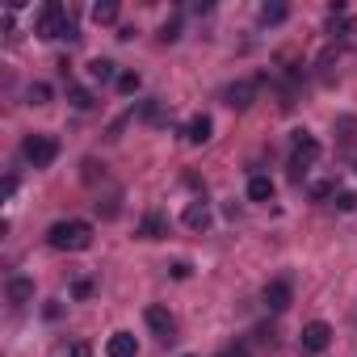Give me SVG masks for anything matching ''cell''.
I'll use <instances>...</instances> for the list:
<instances>
[{"label": "cell", "instance_id": "obj_1", "mask_svg": "<svg viewBox=\"0 0 357 357\" xmlns=\"http://www.w3.org/2000/svg\"><path fill=\"white\" fill-rule=\"evenodd\" d=\"M47 244L55 252H84L93 244V223H84V219H59L47 231Z\"/></svg>", "mask_w": 357, "mask_h": 357}, {"label": "cell", "instance_id": "obj_2", "mask_svg": "<svg viewBox=\"0 0 357 357\" xmlns=\"http://www.w3.org/2000/svg\"><path fill=\"white\" fill-rule=\"evenodd\" d=\"M34 34L38 38H63V34H76L72 30V22H68V9L59 5V0H47V5L38 9V22H34Z\"/></svg>", "mask_w": 357, "mask_h": 357}, {"label": "cell", "instance_id": "obj_3", "mask_svg": "<svg viewBox=\"0 0 357 357\" xmlns=\"http://www.w3.org/2000/svg\"><path fill=\"white\" fill-rule=\"evenodd\" d=\"M319 160V143L307 135V130H294L290 135V172H294V181H303L307 168Z\"/></svg>", "mask_w": 357, "mask_h": 357}, {"label": "cell", "instance_id": "obj_4", "mask_svg": "<svg viewBox=\"0 0 357 357\" xmlns=\"http://www.w3.org/2000/svg\"><path fill=\"white\" fill-rule=\"evenodd\" d=\"M22 155H26L34 168H47V164H55V155H59V139H55V135H26Z\"/></svg>", "mask_w": 357, "mask_h": 357}, {"label": "cell", "instance_id": "obj_5", "mask_svg": "<svg viewBox=\"0 0 357 357\" xmlns=\"http://www.w3.org/2000/svg\"><path fill=\"white\" fill-rule=\"evenodd\" d=\"M257 84H261V80H236V84L223 89V101H227L231 109H248V105L257 101Z\"/></svg>", "mask_w": 357, "mask_h": 357}, {"label": "cell", "instance_id": "obj_6", "mask_svg": "<svg viewBox=\"0 0 357 357\" xmlns=\"http://www.w3.org/2000/svg\"><path fill=\"white\" fill-rule=\"evenodd\" d=\"M328 344H332V328H328L324 319H311V324L303 328V349H307V353H324Z\"/></svg>", "mask_w": 357, "mask_h": 357}, {"label": "cell", "instance_id": "obj_7", "mask_svg": "<svg viewBox=\"0 0 357 357\" xmlns=\"http://www.w3.org/2000/svg\"><path fill=\"white\" fill-rule=\"evenodd\" d=\"M143 319H147V328H151L160 340H172V332H176V319H172L164 307H147V311H143Z\"/></svg>", "mask_w": 357, "mask_h": 357}, {"label": "cell", "instance_id": "obj_8", "mask_svg": "<svg viewBox=\"0 0 357 357\" xmlns=\"http://www.w3.org/2000/svg\"><path fill=\"white\" fill-rule=\"evenodd\" d=\"M211 130H215V122H211L206 114H194V118L185 122V130H181V135H185V143H194V147H198V143H206V139H211Z\"/></svg>", "mask_w": 357, "mask_h": 357}, {"label": "cell", "instance_id": "obj_9", "mask_svg": "<svg viewBox=\"0 0 357 357\" xmlns=\"http://www.w3.org/2000/svg\"><path fill=\"white\" fill-rule=\"evenodd\" d=\"M181 223H185L190 231H206V227H211V206H206L202 198H198V202H190V206H185V215H181Z\"/></svg>", "mask_w": 357, "mask_h": 357}, {"label": "cell", "instance_id": "obj_10", "mask_svg": "<svg viewBox=\"0 0 357 357\" xmlns=\"http://www.w3.org/2000/svg\"><path fill=\"white\" fill-rule=\"evenodd\" d=\"M139 236H143V240H164V236H168V219H164V211H147L143 223H139Z\"/></svg>", "mask_w": 357, "mask_h": 357}, {"label": "cell", "instance_id": "obj_11", "mask_svg": "<svg viewBox=\"0 0 357 357\" xmlns=\"http://www.w3.org/2000/svg\"><path fill=\"white\" fill-rule=\"evenodd\" d=\"M265 307H269V311H286V307H290V282H286V278H278V282L265 286Z\"/></svg>", "mask_w": 357, "mask_h": 357}, {"label": "cell", "instance_id": "obj_12", "mask_svg": "<svg viewBox=\"0 0 357 357\" xmlns=\"http://www.w3.org/2000/svg\"><path fill=\"white\" fill-rule=\"evenodd\" d=\"M135 353H139V344H135L130 332H114L105 340V357H135Z\"/></svg>", "mask_w": 357, "mask_h": 357}, {"label": "cell", "instance_id": "obj_13", "mask_svg": "<svg viewBox=\"0 0 357 357\" xmlns=\"http://www.w3.org/2000/svg\"><path fill=\"white\" fill-rule=\"evenodd\" d=\"M261 26H282L286 17H290V5H286V0H269V5H261Z\"/></svg>", "mask_w": 357, "mask_h": 357}, {"label": "cell", "instance_id": "obj_14", "mask_svg": "<svg viewBox=\"0 0 357 357\" xmlns=\"http://www.w3.org/2000/svg\"><path fill=\"white\" fill-rule=\"evenodd\" d=\"M89 76H93L97 84H109V80H118L122 72H118V63H109V59H93V63H89Z\"/></svg>", "mask_w": 357, "mask_h": 357}, {"label": "cell", "instance_id": "obj_15", "mask_svg": "<svg viewBox=\"0 0 357 357\" xmlns=\"http://www.w3.org/2000/svg\"><path fill=\"white\" fill-rule=\"evenodd\" d=\"M30 298H34V282H30V278H9V303L22 307V303H30Z\"/></svg>", "mask_w": 357, "mask_h": 357}, {"label": "cell", "instance_id": "obj_16", "mask_svg": "<svg viewBox=\"0 0 357 357\" xmlns=\"http://www.w3.org/2000/svg\"><path fill=\"white\" fill-rule=\"evenodd\" d=\"M273 198V181H269V176H252V181H248V202H269Z\"/></svg>", "mask_w": 357, "mask_h": 357}, {"label": "cell", "instance_id": "obj_17", "mask_svg": "<svg viewBox=\"0 0 357 357\" xmlns=\"http://www.w3.org/2000/svg\"><path fill=\"white\" fill-rule=\"evenodd\" d=\"M93 22L97 26H114L118 22V0H97V5H93Z\"/></svg>", "mask_w": 357, "mask_h": 357}, {"label": "cell", "instance_id": "obj_18", "mask_svg": "<svg viewBox=\"0 0 357 357\" xmlns=\"http://www.w3.org/2000/svg\"><path fill=\"white\" fill-rule=\"evenodd\" d=\"M336 59H340V43H336V47H328V51L315 59V68H319V80H332V63H336Z\"/></svg>", "mask_w": 357, "mask_h": 357}, {"label": "cell", "instance_id": "obj_19", "mask_svg": "<svg viewBox=\"0 0 357 357\" xmlns=\"http://www.w3.org/2000/svg\"><path fill=\"white\" fill-rule=\"evenodd\" d=\"M68 101H72L76 109H89V105H93V93L80 89V84H68Z\"/></svg>", "mask_w": 357, "mask_h": 357}, {"label": "cell", "instance_id": "obj_20", "mask_svg": "<svg viewBox=\"0 0 357 357\" xmlns=\"http://www.w3.org/2000/svg\"><path fill=\"white\" fill-rule=\"evenodd\" d=\"M118 93H126V97L139 93V72H122V76H118Z\"/></svg>", "mask_w": 357, "mask_h": 357}, {"label": "cell", "instance_id": "obj_21", "mask_svg": "<svg viewBox=\"0 0 357 357\" xmlns=\"http://www.w3.org/2000/svg\"><path fill=\"white\" fill-rule=\"evenodd\" d=\"M26 97H30L34 105H47V101H51V89H47L43 80H38V84H30V89H26Z\"/></svg>", "mask_w": 357, "mask_h": 357}, {"label": "cell", "instance_id": "obj_22", "mask_svg": "<svg viewBox=\"0 0 357 357\" xmlns=\"http://www.w3.org/2000/svg\"><path fill=\"white\" fill-rule=\"evenodd\" d=\"M332 194H336V185H332V181H315V185H311V198H319V202H324V198H332Z\"/></svg>", "mask_w": 357, "mask_h": 357}, {"label": "cell", "instance_id": "obj_23", "mask_svg": "<svg viewBox=\"0 0 357 357\" xmlns=\"http://www.w3.org/2000/svg\"><path fill=\"white\" fill-rule=\"evenodd\" d=\"M336 206H340V211H357V194H353V190H340V194H336Z\"/></svg>", "mask_w": 357, "mask_h": 357}, {"label": "cell", "instance_id": "obj_24", "mask_svg": "<svg viewBox=\"0 0 357 357\" xmlns=\"http://www.w3.org/2000/svg\"><path fill=\"white\" fill-rule=\"evenodd\" d=\"M160 38H164V43H176V38H181V22L172 17V22H168V26L160 30Z\"/></svg>", "mask_w": 357, "mask_h": 357}, {"label": "cell", "instance_id": "obj_25", "mask_svg": "<svg viewBox=\"0 0 357 357\" xmlns=\"http://www.w3.org/2000/svg\"><path fill=\"white\" fill-rule=\"evenodd\" d=\"M93 294V282L89 278H76V286H72V298H89Z\"/></svg>", "mask_w": 357, "mask_h": 357}, {"label": "cell", "instance_id": "obj_26", "mask_svg": "<svg viewBox=\"0 0 357 357\" xmlns=\"http://www.w3.org/2000/svg\"><path fill=\"white\" fill-rule=\"evenodd\" d=\"M68 357H93V344H89V340H76V344L68 349Z\"/></svg>", "mask_w": 357, "mask_h": 357}, {"label": "cell", "instance_id": "obj_27", "mask_svg": "<svg viewBox=\"0 0 357 357\" xmlns=\"http://www.w3.org/2000/svg\"><path fill=\"white\" fill-rule=\"evenodd\" d=\"M0 194H5V198H13V194H17V176H5V185H0Z\"/></svg>", "mask_w": 357, "mask_h": 357}, {"label": "cell", "instance_id": "obj_28", "mask_svg": "<svg viewBox=\"0 0 357 357\" xmlns=\"http://www.w3.org/2000/svg\"><path fill=\"white\" fill-rule=\"evenodd\" d=\"M219 357H248L244 349H227V353H219Z\"/></svg>", "mask_w": 357, "mask_h": 357}, {"label": "cell", "instance_id": "obj_29", "mask_svg": "<svg viewBox=\"0 0 357 357\" xmlns=\"http://www.w3.org/2000/svg\"><path fill=\"white\" fill-rule=\"evenodd\" d=\"M185 357H190V353H185Z\"/></svg>", "mask_w": 357, "mask_h": 357}]
</instances>
